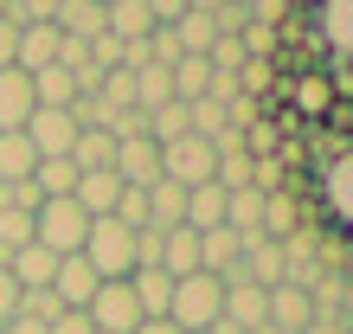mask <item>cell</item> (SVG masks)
Listing matches in <instances>:
<instances>
[{"label": "cell", "instance_id": "f35d334b", "mask_svg": "<svg viewBox=\"0 0 353 334\" xmlns=\"http://www.w3.org/2000/svg\"><path fill=\"white\" fill-rule=\"evenodd\" d=\"M13 52H19V26L0 19V71H13Z\"/></svg>", "mask_w": 353, "mask_h": 334}, {"label": "cell", "instance_id": "e575fe53", "mask_svg": "<svg viewBox=\"0 0 353 334\" xmlns=\"http://www.w3.org/2000/svg\"><path fill=\"white\" fill-rule=\"evenodd\" d=\"M46 334H97V328H90V315H84V308H65V315H58Z\"/></svg>", "mask_w": 353, "mask_h": 334}, {"label": "cell", "instance_id": "b9f144b4", "mask_svg": "<svg viewBox=\"0 0 353 334\" xmlns=\"http://www.w3.org/2000/svg\"><path fill=\"white\" fill-rule=\"evenodd\" d=\"M205 334H238V328H232V322H219V328H205Z\"/></svg>", "mask_w": 353, "mask_h": 334}, {"label": "cell", "instance_id": "d6a6232c", "mask_svg": "<svg viewBox=\"0 0 353 334\" xmlns=\"http://www.w3.org/2000/svg\"><path fill=\"white\" fill-rule=\"evenodd\" d=\"M90 65H97V71H116V65H122V39H110V32L90 39Z\"/></svg>", "mask_w": 353, "mask_h": 334}, {"label": "cell", "instance_id": "1f68e13d", "mask_svg": "<svg viewBox=\"0 0 353 334\" xmlns=\"http://www.w3.org/2000/svg\"><path fill=\"white\" fill-rule=\"evenodd\" d=\"M244 13H251V26H270V32H276L283 19H289V0H251Z\"/></svg>", "mask_w": 353, "mask_h": 334}, {"label": "cell", "instance_id": "d4e9b609", "mask_svg": "<svg viewBox=\"0 0 353 334\" xmlns=\"http://www.w3.org/2000/svg\"><path fill=\"white\" fill-rule=\"evenodd\" d=\"M225 225H232L238 238H251L263 225V193L257 186H244V193H225Z\"/></svg>", "mask_w": 353, "mask_h": 334}, {"label": "cell", "instance_id": "277c9868", "mask_svg": "<svg viewBox=\"0 0 353 334\" xmlns=\"http://www.w3.org/2000/svg\"><path fill=\"white\" fill-rule=\"evenodd\" d=\"M84 315H90L97 334H135L141 322H148L141 302H135V289H129V277H122V283H97V296H90Z\"/></svg>", "mask_w": 353, "mask_h": 334}, {"label": "cell", "instance_id": "9c48e42d", "mask_svg": "<svg viewBox=\"0 0 353 334\" xmlns=\"http://www.w3.org/2000/svg\"><path fill=\"white\" fill-rule=\"evenodd\" d=\"M225 322H232L238 334H257L270 322V289H257V283H225Z\"/></svg>", "mask_w": 353, "mask_h": 334}, {"label": "cell", "instance_id": "f1b7e54d", "mask_svg": "<svg viewBox=\"0 0 353 334\" xmlns=\"http://www.w3.org/2000/svg\"><path fill=\"white\" fill-rule=\"evenodd\" d=\"M212 186H225V193H244L251 186V155H219V167H212Z\"/></svg>", "mask_w": 353, "mask_h": 334}, {"label": "cell", "instance_id": "3957f363", "mask_svg": "<svg viewBox=\"0 0 353 334\" xmlns=\"http://www.w3.org/2000/svg\"><path fill=\"white\" fill-rule=\"evenodd\" d=\"M77 257L97 270V283H122V277H135V232L116 219H90V238Z\"/></svg>", "mask_w": 353, "mask_h": 334}, {"label": "cell", "instance_id": "5b68a950", "mask_svg": "<svg viewBox=\"0 0 353 334\" xmlns=\"http://www.w3.org/2000/svg\"><path fill=\"white\" fill-rule=\"evenodd\" d=\"M212 167H219V148L212 141H199V135H180L161 148V174H168L174 186H205L212 180Z\"/></svg>", "mask_w": 353, "mask_h": 334}, {"label": "cell", "instance_id": "60d3db41", "mask_svg": "<svg viewBox=\"0 0 353 334\" xmlns=\"http://www.w3.org/2000/svg\"><path fill=\"white\" fill-rule=\"evenodd\" d=\"M135 334H180V328H174V322H168V315H154V322H141V328H135Z\"/></svg>", "mask_w": 353, "mask_h": 334}, {"label": "cell", "instance_id": "ab89813d", "mask_svg": "<svg viewBox=\"0 0 353 334\" xmlns=\"http://www.w3.org/2000/svg\"><path fill=\"white\" fill-rule=\"evenodd\" d=\"M0 334H46V322H32V315H13V322L0 328Z\"/></svg>", "mask_w": 353, "mask_h": 334}, {"label": "cell", "instance_id": "603a6c76", "mask_svg": "<svg viewBox=\"0 0 353 334\" xmlns=\"http://www.w3.org/2000/svg\"><path fill=\"white\" fill-rule=\"evenodd\" d=\"M110 39H122V46H129V39H148L154 32V13L141 7V0H110Z\"/></svg>", "mask_w": 353, "mask_h": 334}, {"label": "cell", "instance_id": "4316f807", "mask_svg": "<svg viewBox=\"0 0 353 334\" xmlns=\"http://www.w3.org/2000/svg\"><path fill=\"white\" fill-rule=\"evenodd\" d=\"M161 103H174L168 65H141V71H135V110H161Z\"/></svg>", "mask_w": 353, "mask_h": 334}, {"label": "cell", "instance_id": "f546056e", "mask_svg": "<svg viewBox=\"0 0 353 334\" xmlns=\"http://www.w3.org/2000/svg\"><path fill=\"white\" fill-rule=\"evenodd\" d=\"M97 97L110 103V110H135V71H103Z\"/></svg>", "mask_w": 353, "mask_h": 334}, {"label": "cell", "instance_id": "9a60e30c", "mask_svg": "<svg viewBox=\"0 0 353 334\" xmlns=\"http://www.w3.org/2000/svg\"><path fill=\"white\" fill-rule=\"evenodd\" d=\"M7 270H13V283H19V289H52L58 257H52L46 244H19L13 257H7Z\"/></svg>", "mask_w": 353, "mask_h": 334}, {"label": "cell", "instance_id": "d590c367", "mask_svg": "<svg viewBox=\"0 0 353 334\" xmlns=\"http://www.w3.org/2000/svg\"><path fill=\"white\" fill-rule=\"evenodd\" d=\"M296 103H302L308 116H315L321 103H327V84H315V77H302V84H296Z\"/></svg>", "mask_w": 353, "mask_h": 334}, {"label": "cell", "instance_id": "8fae6325", "mask_svg": "<svg viewBox=\"0 0 353 334\" xmlns=\"http://www.w3.org/2000/svg\"><path fill=\"white\" fill-rule=\"evenodd\" d=\"M308 322H315V296H308L302 283H276V289H270V328L302 334Z\"/></svg>", "mask_w": 353, "mask_h": 334}, {"label": "cell", "instance_id": "ee69618b", "mask_svg": "<svg viewBox=\"0 0 353 334\" xmlns=\"http://www.w3.org/2000/svg\"><path fill=\"white\" fill-rule=\"evenodd\" d=\"M0 206H7V186H0Z\"/></svg>", "mask_w": 353, "mask_h": 334}, {"label": "cell", "instance_id": "cb8c5ba5", "mask_svg": "<svg viewBox=\"0 0 353 334\" xmlns=\"http://www.w3.org/2000/svg\"><path fill=\"white\" fill-rule=\"evenodd\" d=\"M110 161H116L110 135H103V129H77V141H71V167H77V174H103Z\"/></svg>", "mask_w": 353, "mask_h": 334}, {"label": "cell", "instance_id": "7a4b0ae2", "mask_svg": "<svg viewBox=\"0 0 353 334\" xmlns=\"http://www.w3.org/2000/svg\"><path fill=\"white\" fill-rule=\"evenodd\" d=\"M84 238H90V213H84L71 193H65V199H39V213H32V244H46L52 257H77Z\"/></svg>", "mask_w": 353, "mask_h": 334}, {"label": "cell", "instance_id": "6da1fadb", "mask_svg": "<svg viewBox=\"0 0 353 334\" xmlns=\"http://www.w3.org/2000/svg\"><path fill=\"white\" fill-rule=\"evenodd\" d=\"M168 322L180 334H205V328H219L225 322V283L219 277H180L174 283V302H168Z\"/></svg>", "mask_w": 353, "mask_h": 334}, {"label": "cell", "instance_id": "7bdbcfd3", "mask_svg": "<svg viewBox=\"0 0 353 334\" xmlns=\"http://www.w3.org/2000/svg\"><path fill=\"white\" fill-rule=\"evenodd\" d=\"M7 7H13V0H0V19H7Z\"/></svg>", "mask_w": 353, "mask_h": 334}, {"label": "cell", "instance_id": "8d00e7d4", "mask_svg": "<svg viewBox=\"0 0 353 334\" xmlns=\"http://www.w3.org/2000/svg\"><path fill=\"white\" fill-rule=\"evenodd\" d=\"M302 334H347V315H341V308H321V315L308 322Z\"/></svg>", "mask_w": 353, "mask_h": 334}, {"label": "cell", "instance_id": "e0dca14e", "mask_svg": "<svg viewBox=\"0 0 353 334\" xmlns=\"http://www.w3.org/2000/svg\"><path fill=\"white\" fill-rule=\"evenodd\" d=\"M32 167H39V148L26 141V129H7V135H0V186L32 180Z\"/></svg>", "mask_w": 353, "mask_h": 334}, {"label": "cell", "instance_id": "74e56055", "mask_svg": "<svg viewBox=\"0 0 353 334\" xmlns=\"http://www.w3.org/2000/svg\"><path fill=\"white\" fill-rule=\"evenodd\" d=\"M141 7L154 13V26H174V19L186 13V0H141Z\"/></svg>", "mask_w": 353, "mask_h": 334}, {"label": "cell", "instance_id": "484cf974", "mask_svg": "<svg viewBox=\"0 0 353 334\" xmlns=\"http://www.w3.org/2000/svg\"><path fill=\"white\" fill-rule=\"evenodd\" d=\"M32 186H39V199H65L71 186H77V167H71V155L39 161V167H32Z\"/></svg>", "mask_w": 353, "mask_h": 334}, {"label": "cell", "instance_id": "30bf717a", "mask_svg": "<svg viewBox=\"0 0 353 334\" xmlns=\"http://www.w3.org/2000/svg\"><path fill=\"white\" fill-rule=\"evenodd\" d=\"M32 110H39V97H32V77L26 71H0V135L7 129H26L32 122Z\"/></svg>", "mask_w": 353, "mask_h": 334}, {"label": "cell", "instance_id": "7c38bea8", "mask_svg": "<svg viewBox=\"0 0 353 334\" xmlns=\"http://www.w3.org/2000/svg\"><path fill=\"white\" fill-rule=\"evenodd\" d=\"M52 26L65 32V39H77V46H90V39L110 32V13H103V0H65Z\"/></svg>", "mask_w": 353, "mask_h": 334}, {"label": "cell", "instance_id": "7402d4cb", "mask_svg": "<svg viewBox=\"0 0 353 334\" xmlns=\"http://www.w3.org/2000/svg\"><path fill=\"white\" fill-rule=\"evenodd\" d=\"M129 289H135V302H141V315H168V302H174V277L168 270H135L129 277Z\"/></svg>", "mask_w": 353, "mask_h": 334}, {"label": "cell", "instance_id": "4fadbf2b", "mask_svg": "<svg viewBox=\"0 0 353 334\" xmlns=\"http://www.w3.org/2000/svg\"><path fill=\"white\" fill-rule=\"evenodd\" d=\"M52 296L65 302V308H90L97 296V270L84 257H58V277H52Z\"/></svg>", "mask_w": 353, "mask_h": 334}, {"label": "cell", "instance_id": "4dcf8cb0", "mask_svg": "<svg viewBox=\"0 0 353 334\" xmlns=\"http://www.w3.org/2000/svg\"><path fill=\"white\" fill-rule=\"evenodd\" d=\"M19 315H32V322H58V315H65V302H58L52 296V289H19Z\"/></svg>", "mask_w": 353, "mask_h": 334}, {"label": "cell", "instance_id": "f6af8a7d", "mask_svg": "<svg viewBox=\"0 0 353 334\" xmlns=\"http://www.w3.org/2000/svg\"><path fill=\"white\" fill-rule=\"evenodd\" d=\"M238 7H251V0H238Z\"/></svg>", "mask_w": 353, "mask_h": 334}, {"label": "cell", "instance_id": "44dd1931", "mask_svg": "<svg viewBox=\"0 0 353 334\" xmlns=\"http://www.w3.org/2000/svg\"><path fill=\"white\" fill-rule=\"evenodd\" d=\"M13 65H19V71H46V65H58V26H19Z\"/></svg>", "mask_w": 353, "mask_h": 334}, {"label": "cell", "instance_id": "5bb4252c", "mask_svg": "<svg viewBox=\"0 0 353 334\" xmlns=\"http://www.w3.org/2000/svg\"><path fill=\"white\" fill-rule=\"evenodd\" d=\"M71 199L84 206L90 219H110V213H116V199H122V180L110 174V167H103V174H77V186H71Z\"/></svg>", "mask_w": 353, "mask_h": 334}, {"label": "cell", "instance_id": "bcb514c9", "mask_svg": "<svg viewBox=\"0 0 353 334\" xmlns=\"http://www.w3.org/2000/svg\"><path fill=\"white\" fill-rule=\"evenodd\" d=\"M103 7H110V0H103Z\"/></svg>", "mask_w": 353, "mask_h": 334}, {"label": "cell", "instance_id": "52a82bcc", "mask_svg": "<svg viewBox=\"0 0 353 334\" xmlns=\"http://www.w3.org/2000/svg\"><path fill=\"white\" fill-rule=\"evenodd\" d=\"M26 141L39 148V161L71 155V141H77V122H71V110H32V122H26Z\"/></svg>", "mask_w": 353, "mask_h": 334}, {"label": "cell", "instance_id": "ba28073f", "mask_svg": "<svg viewBox=\"0 0 353 334\" xmlns=\"http://www.w3.org/2000/svg\"><path fill=\"white\" fill-rule=\"evenodd\" d=\"M110 174H116L122 186H154V180H161V148H154L148 135H141V141H116Z\"/></svg>", "mask_w": 353, "mask_h": 334}, {"label": "cell", "instance_id": "836d02e7", "mask_svg": "<svg viewBox=\"0 0 353 334\" xmlns=\"http://www.w3.org/2000/svg\"><path fill=\"white\" fill-rule=\"evenodd\" d=\"M13 315H19V283H13V270L0 264V328H7Z\"/></svg>", "mask_w": 353, "mask_h": 334}, {"label": "cell", "instance_id": "2e32d148", "mask_svg": "<svg viewBox=\"0 0 353 334\" xmlns=\"http://www.w3.org/2000/svg\"><path fill=\"white\" fill-rule=\"evenodd\" d=\"M161 270L180 283V277H199V232H186V225H174V232H161Z\"/></svg>", "mask_w": 353, "mask_h": 334}, {"label": "cell", "instance_id": "ac0fdd59", "mask_svg": "<svg viewBox=\"0 0 353 334\" xmlns=\"http://www.w3.org/2000/svg\"><path fill=\"white\" fill-rule=\"evenodd\" d=\"M148 225H154V232H174V225H186V186H174L168 174L148 186Z\"/></svg>", "mask_w": 353, "mask_h": 334}, {"label": "cell", "instance_id": "8992f818", "mask_svg": "<svg viewBox=\"0 0 353 334\" xmlns=\"http://www.w3.org/2000/svg\"><path fill=\"white\" fill-rule=\"evenodd\" d=\"M238 270H244V283H257V289L289 283V257H283V244H276V238H263V232H251V238H244Z\"/></svg>", "mask_w": 353, "mask_h": 334}, {"label": "cell", "instance_id": "ffe728a7", "mask_svg": "<svg viewBox=\"0 0 353 334\" xmlns=\"http://www.w3.org/2000/svg\"><path fill=\"white\" fill-rule=\"evenodd\" d=\"M257 232L276 238V244L302 232V206H296V193H289V186H283V193H263V225H257Z\"/></svg>", "mask_w": 353, "mask_h": 334}, {"label": "cell", "instance_id": "83f0119b", "mask_svg": "<svg viewBox=\"0 0 353 334\" xmlns=\"http://www.w3.org/2000/svg\"><path fill=\"white\" fill-rule=\"evenodd\" d=\"M168 77H174V97L180 103H199L205 90H212V65H205V58H180Z\"/></svg>", "mask_w": 353, "mask_h": 334}, {"label": "cell", "instance_id": "d6986e66", "mask_svg": "<svg viewBox=\"0 0 353 334\" xmlns=\"http://www.w3.org/2000/svg\"><path fill=\"white\" fill-rule=\"evenodd\" d=\"M225 225V186H186V232H219Z\"/></svg>", "mask_w": 353, "mask_h": 334}]
</instances>
